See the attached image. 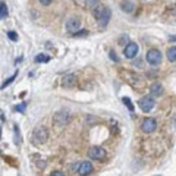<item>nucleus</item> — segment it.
Returning a JSON list of instances; mask_svg holds the SVG:
<instances>
[{"mask_svg":"<svg viewBox=\"0 0 176 176\" xmlns=\"http://www.w3.org/2000/svg\"><path fill=\"white\" fill-rule=\"evenodd\" d=\"M93 12H94V16H96L97 21H99L100 28H106L107 24H109V21H110V18H112V12H110V9H109L107 6L99 3V5L93 9Z\"/></svg>","mask_w":176,"mask_h":176,"instance_id":"obj_1","label":"nucleus"},{"mask_svg":"<svg viewBox=\"0 0 176 176\" xmlns=\"http://www.w3.org/2000/svg\"><path fill=\"white\" fill-rule=\"evenodd\" d=\"M32 144L34 145H41V144H44L47 139H49V129L46 128V126H43V125H40V126H37L35 129H34V132H32Z\"/></svg>","mask_w":176,"mask_h":176,"instance_id":"obj_2","label":"nucleus"},{"mask_svg":"<svg viewBox=\"0 0 176 176\" xmlns=\"http://www.w3.org/2000/svg\"><path fill=\"white\" fill-rule=\"evenodd\" d=\"M106 150L101 148V147H91L88 150V157L90 158H94V160H103L106 158Z\"/></svg>","mask_w":176,"mask_h":176,"instance_id":"obj_3","label":"nucleus"},{"mask_svg":"<svg viewBox=\"0 0 176 176\" xmlns=\"http://www.w3.org/2000/svg\"><path fill=\"white\" fill-rule=\"evenodd\" d=\"M147 62L150 63V65H153V66H157V65H160V62H161V53L158 51V50H148L147 51Z\"/></svg>","mask_w":176,"mask_h":176,"instance_id":"obj_4","label":"nucleus"},{"mask_svg":"<svg viewBox=\"0 0 176 176\" xmlns=\"http://www.w3.org/2000/svg\"><path fill=\"white\" fill-rule=\"evenodd\" d=\"M138 106L142 112H150L153 110V107L156 106V101L153 100V97H144L138 101Z\"/></svg>","mask_w":176,"mask_h":176,"instance_id":"obj_5","label":"nucleus"},{"mask_svg":"<svg viewBox=\"0 0 176 176\" xmlns=\"http://www.w3.org/2000/svg\"><path fill=\"white\" fill-rule=\"evenodd\" d=\"M79 27H81V19L78 18V16H70L69 19H68V22H66V30L69 31V32H76L78 30H79Z\"/></svg>","mask_w":176,"mask_h":176,"instance_id":"obj_6","label":"nucleus"},{"mask_svg":"<svg viewBox=\"0 0 176 176\" xmlns=\"http://www.w3.org/2000/svg\"><path fill=\"white\" fill-rule=\"evenodd\" d=\"M156 128H157V122H156V119H153V118H148V119H145V120L141 123V129H142L145 134L154 132Z\"/></svg>","mask_w":176,"mask_h":176,"instance_id":"obj_7","label":"nucleus"},{"mask_svg":"<svg viewBox=\"0 0 176 176\" xmlns=\"http://www.w3.org/2000/svg\"><path fill=\"white\" fill-rule=\"evenodd\" d=\"M93 170H94V167H93V164L90 161H82V163L78 164L76 173L78 175H91Z\"/></svg>","mask_w":176,"mask_h":176,"instance_id":"obj_8","label":"nucleus"},{"mask_svg":"<svg viewBox=\"0 0 176 176\" xmlns=\"http://www.w3.org/2000/svg\"><path fill=\"white\" fill-rule=\"evenodd\" d=\"M53 119H54V122H56L57 125H65V123L69 122V113L65 112V110H60V112H57V113L53 116Z\"/></svg>","mask_w":176,"mask_h":176,"instance_id":"obj_9","label":"nucleus"},{"mask_svg":"<svg viewBox=\"0 0 176 176\" xmlns=\"http://www.w3.org/2000/svg\"><path fill=\"white\" fill-rule=\"evenodd\" d=\"M137 54H138V44L137 43H129L125 47V56L128 59H134Z\"/></svg>","mask_w":176,"mask_h":176,"instance_id":"obj_10","label":"nucleus"},{"mask_svg":"<svg viewBox=\"0 0 176 176\" xmlns=\"http://www.w3.org/2000/svg\"><path fill=\"white\" fill-rule=\"evenodd\" d=\"M75 84H76V76H75L73 73H68V75H65L63 79H62L63 88H72V87H75Z\"/></svg>","mask_w":176,"mask_h":176,"instance_id":"obj_11","label":"nucleus"},{"mask_svg":"<svg viewBox=\"0 0 176 176\" xmlns=\"http://www.w3.org/2000/svg\"><path fill=\"white\" fill-rule=\"evenodd\" d=\"M150 93H151V96H161L163 94V87H161V84H158V82H154L151 87H150Z\"/></svg>","mask_w":176,"mask_h":176,"instance_id":"obj_12","label":"nucleus"},{"mask_svg":"<svg viewBox=\"0 0 176 176\" xmlns=\"http://www.w3.org/2000/svg\"><path fill=\"white\" fill-rule=\"evenodd\" d=\"M120 9H122L123 12H126V13H131V12L135 9V6H134L132 2H123V3L120 5Z\"/></svg>","mask_w":176,"mask_h":176,"instance_id":"obj_13","label":"nucleus"},{"mask_svg":"<svg viewBox=\"0 0 176 176\" xmlns=\"http://www.w3.org/2000/svg\"><path fill=\"white\" fill-rule=\"evenodd\" d=\"M8 15H9V11H8L6 3H5V2H0V19L8 18Z\"/></svg>","mask_w":176,"mask_h":176,"instance_id":"obj_14","label":"nucleus"},{"mask_svg":"<svg viewBox=\"0 0 176 176\" xmlns=\"http://www.w3.org/2000/svg\"><path fill=\"white\" fill-rule=\"evenodd\" d=\"M16 76H18V70H16V72H15V73H13L12 76H9V78H8V79H6V81H5V82L2 84V87H0V90H5V88H6V87H8L9 84H12V82L15 81V78H16Z\"/></svg>","mask_w":176,"mask_h":176,"instance_id":"obj_15","label":"nucleus"},{"mask_svg":"<svg viewBox=\"0 0 176 176\" xmlns=\"http://www.w3.org/2000/svg\"><path fill=\"white\" fill-rule=\"evenodd\" d=\"M35 62L37 63H47V62H50V56H47V54H37L35 56Z\"/></svg>","mask_w":176,"mask_h":176,"instance_id":"obj_16","label":"nucleus"},{"mask_svg":"<svg viewBox=\"0 0 176 176\" xmlns=\"http://www.w3.org/2000/svg\"><path fill=\"white\" fill-rule=\"evenodd\" d=\"M167 59L170 62H176V46L175 47H170L167 50Z\"/></svg>","mask_w":176,"mask_h":176,"instance_id":"obj_17","label":"nucleus"},{"mask_svg":"<svg viewBox=\"0 0 176 176\" xmlns=\"http://www.w3.org/2000/svg\"><path fill=\"white\" fill-rule=\"evenodd\" d=\"M122 103H123V104L128 107V110H129V112H134V110H135V107H134L132 101H131L128 97H122Z\"/></svg>","mask_w":176,"mask_h":176,"instance_id":"obj_18","label":"nucleus"},{"mask_svg":"<svg viewBox=\"0 0 176 176\" xmlns=\"http://www.w3.org/2000/svg\"><path fill=\"white\" fill-rule=\"evenodd\" d=\"M13 131H15V142H16V144H21V142H22V139H21L19 128H18V126H13Z\"/></svg>","mask_w":176,"mask_h":176,"instance_id":"obj_19","label":"nucleus"},{"mask_svg":"<svg viewBox=\"0 0 176 176\" xmlns=\"http://www.w3.org/2000/svg\"><path fill=\"white\" fill-rule=\"evenodd\" d=\"M25 109H27V101H22L21 104H18V106L15 107V110L19 112V113H25Z\"/></svg>","mask_w":176,"mask_h":176,"instance_id":"obj_20","label":"nucleus"},{"mask_svg":"<svg viewBox=\"0 0 176 176\" xmlns=\"http://www.w3.org/2000/svg\"><path fill=\"white\" fill-rule=\"evenodd\" d=\"M99 2H100V0H87V6L91 8V9H94V8L99 5Z\"/></svg>","mask_w":176,"mask_h":176,"instance_id":"obj_21","label":"nucleus"},{"mask_svg":"<svg viewBox=\"0 0 176 176\" xmlns=\"http://www.w3.org/2000/svg\"><path fill=\"white\" fill-rule=\"evenodd\" d=\"M8 37H9L12 41H18V34H16L15 31H9V32H8Z\"/></svg>","mask_w":176,"mask_h":176,"instance_id":"obj_22","label":"nucleus"},{"mask_svg":"<svg viewBox=\"0 0 176 176\" xmlns=\"http://www.w3.org/2000/svg\"><path fill=\"white\" fill-rule=\"evenodd\" d=\"M109 56H110V59H112V60H113V62H116V63H118V62H119V57H118V56H116V53H115V51H113V50H112V51H110V54H109Z\"/></svg>","mask_w":176,"mask_h":176,"instance_id":"obj_23","label":"nucleus"},{"mask_svg":"<svg viewBox=\"0 0 176 176\" xmlns=\"http://www.w3.org/2000/svg\"><path fill=\"white\" fill-rule=\"evenodd\" d=\"M37 167H38V169H44V167H46V161H44V160H38V161H37Z\"/></svg>","mask_w":176,"mask_h":176,"instance_id":"obj_24","label":"nucleus"},{"mask_svg":"<svg viewBox=\"0 0 176 176\" xmlns=\"http://www.w3.org/2000/svg\"><path fill=\"white\" fill-rule=\"evenodd\" d=\"M38 2H40L41 5H44V6H47V5H50V3H51V0H38Z\"/></svg>","mask_w":176,"mask_h":176,"instance_id":"obj_25","label":"nucleus"},{"mask_svg":"<svg viewBox=\"0 0 176 176\" xmlns=\"http://www.w3.org/2000/svg\"><path fill=\"white\" fill-rule=\"evenodd\" d=\"M51 175H53V176H65L63 172H51Z\"/></svg>","mask_w":176,"mask_h":176,"instance_id":"obj_26","label":"nucleus"},{"mask_svg":"<svg viewBox=\"0 0 176 176\" xmlns=\"http://www.w3.org/2000/svg\"><path fill=\"white\" fill-rule=\"evenodd\" d=\"M85 34H87V31H79V32L76 31V32H73V35H85Z\"/></svg>","mask_w":176,"mask_h":176,"instance_id":"obj_27","label":"nucleus"},{"mask_svg":"<svg viewBox=\"0 0 176 176\" xmlns=\"http://www.w3.org/2000/svg\"><path fill=\"white\" fill-rule=\"evenodd\" d=\"M0 138H2V128H0Z\"/></svg>","mask_w":176,"mask_h":176,"instance_id":"obj_28","label":"nucleus"},{"mask_svg":"<svg viewBox=\"0 0 176 176\" xmlns=\"http://www.w3.org/2000/svg\"><path fill=\"white\" fill-rule=\"evenodd\" d=\"M173 13H175V15H176V9H175V11H173Z\"/></svg>","mask_w":176,"mask_h":176,"instance_id":"obj_29","label":"nucleus"}]
</instances>
